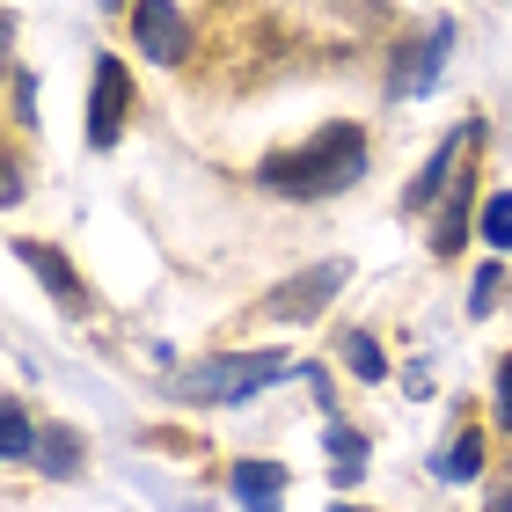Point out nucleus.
I'll return each instance as SVG.
<instances>
[{
	"instance_id": "nucleus-19",
	"label": "nucleus",
	"mask_w": 512,
	"mask_h": 512,
	"mask_svg": "<svg viewBox=\"0 0 512 512\" xmlns=\"http://www.w3.org/2000/svg\"><path fill=\"white\" fill-rule=\"evenodd\" d=\"M483 512H512V476H498V491H491V505Z\"/></svg>"
},
{
	"instance_id": "nucleus-21",
	"label": "nucleus",
	"mask_w": 512,
	"mask_h": 512,
	"mask_svg": "<svg viewBox=\"0 0 512 512\" xmlns=\"http://www.w3.org/2000/svg\"><path fill=\"white\" fill-rule=\"evenodd\" d=\"M103 8H132V0H103Z\"/></svg>"
},
{
	"instance_id": "nucleus-17",
	"label": "nucleus",
	"mask_w": 512,
	"mask_h": 512,
	"mask_svg": "<svg viewBox=\"0 0 512 512\" xmlns=\"http://www.w3.org/2000/svg\"><path fill=\"white\" fill-rule=\"evenodd\" d=\"M498 308V264H476L469 278V315H491Z\"/></svg>"
},
{
	"instance_id": "nucleus-1",
	"label": "nucleus",
	"mask_w": 512,
	"mask_h": 512,
	"mask_svg": "<svg viewBox=\"0 0 512 512\" xmlns=\"http://www.w3.org/2000/svg\"><path fill=\"white\" fill-rule=\"evenodd\" d=\"M366 161H374V139H366V125L337 118V125H322L315 139H300V147L264 154L256 191H271V198H286V205H315V198L352 191V183L366 176Z\"/></svg>"
},
{
	"instance_id": "nucleus-3",
	"label": "nucleus",
	"mask_w": 512,
	"mask_h": 512,
	"mask_svg": "<svg viewBox=\"0 0 512 512\" xmlns=\"http://www.w3.org/2000/svg\"><path fill=\"white\" fill-rule=\"evenodd\" d=\"M476 139H483V125L469 118V125H454L425 161H417V176L403 183V213H439V205H447V191L469 176V161H476Z\"/></svg>"
},
{
	"instance_id": "nucleus-6",
	"label": "nucleus",
	"mask_w": 512,
	"mask_h": 512,
	"mask_svg": "<svg viewBox=\"0 0 512 512\" xmlns=\"http://www.w3.org/2000/svg\"><path fill=\"white\" fill-rule=\"evenodd\" d=\"M344 278H352V264H337V256H330V264H308L300 278H286V286L264 293V315H271V322H315V315L344 293Z\"/></svg>"
},
{
	"instance_id": "nucleus-13",
	"label": "nucleus",
	"mask_w": 512,
	"mask_h": 512,
	"mask_svg": "<svg viewBox=\"0 0 512 512\" xmlns=\"http://www.w3.org/2000/svg\"><path fill=\"white\" fill-rule=\"evenodd\" d=\"M439 476H447V483H476V476H483V432H476V425H461V432L447 439Z\"/></svg>"
},
{
	"instance_id": "nucleus-7",
	"label": "nucleus",
	"mask_w": 512,
	"mask_h": 512,
	"mask_svg": "<svg viewBox=\"0 0 512 512\" xmlns=\"http://www.w3.org/2000/svg\"><path fill=\"white\" fill-rule=\"evenodd\" d=\"M125 15H132V44L154 66H183L191 59V15H183L176 0H132Z\"/></svg>"
},
{
	"instance_id": "nucleus-12",
	"label": "nucleus",
	"mask_w": 512,
	"mask_h": 512,
	"mask_svg": "<svg viewBox=\"0 0 512 512\" xmlns=\"http://www.w3.org/2000/svg\"><path fill=\"white\" fill-rule=\"evenodd\" d=\"M322 447H330V461H337V483H359L366 476V432L359 425L330 417V425H322Z\"/></svg>"
},
{
	"instance_id": "nucleus-5",
	"label": "nucleus",
	"mask_w": 512,
	"mask_h": 512,
	"mask_svg": "<svg viewBox=\"0 0 512 512\" xmlns=\"http://www.w3.org/2000/svg\"><path fill=\"white\" fill-rule=\"evenodd\" d=\"M447 59H454V22L439 15V22H425V30H417V44H403V52H395L388 96H395V103L432 96V88H439V74H447Z\"/></svg>"
},
{
	"instance_id": "nucleus-15",
	"label": "nucleus",
	"mask_w": 512,
	"mask_h": 512,
	"mask_svg": "<svg viewBox=\"0 0 512 512\" xmlns=\"http://www.w3.org/2000/svg\"><path fill=\"white\" fill-rule=\"evenodd\" d=\"M337 359L352 366L359 381H388V359H381V344H374V330H344V344H337Z\"/></svg>"
},
{
	"instance_id": "nucleus-4",
	"label": "nucleus",
	"mask_w": 512,
	"mask_h": 512,
	"mask_svg": "<svg viewBox=\"0 0 512 512\" xmlns=\"http://www.w3.org/2000/svg\"><path fill=\"white\" fill-rule=\"evenodd\" d=\"M125 118H132V66L118 52H103L96 74H88V147L110 154L125 139Z\"/></svg>"
},
{
	"instance_id": "nucleus-16",
	"label": "nucleus",
	"mask_w": 512,
	"mask_h": 512,
	"mask_svg": "<svg viewBox=\"0 0 512 512\" xmlns=\"http://www.w3.org/2000/svg\"><path fill=\"white\" fill-rule=\"evenodd\" d=\"M476 235L491 242L498 256H512V191H491V198H483V213H476Z\"/></svg>"
},
{
	"instance_id": "nucleus-8",
	"label": "nucleus",
	"mask_w": 512,
	"mask_h": 512,
	"mask_svg": "<svg viewBox=\"0 0 512 512\" xmlns=\"http://www.w3.org/2000/svg\"><path fill=\"white\" fill-rule=\"evenodd\" d=\"M15 256H22V264H30V271L44 278V293H52L66 315H88V286H81V271L66 264V256H59L52 242H37V235H15Z\"/></svg>"
},
{
	"instance_id": "nucleus-20",
	"label": "nucleus",
	"mask_w": 512,
	"mask_h": 512,
	"mask_svg": "<svg viewBox=\"0 0 512 512\" xmlns=\"http://www.w3.org/2000/svg\"><path fill=\"white\" fill-rule=\"evenodd\" d=\"M330 512H366V505H330Z\"/></svg>"
},
{
	"instance_id": "nucleus-9",
	"label": "nucleus",
	"mask_w": 512,
	"mask_h": 512,
	"mask_svg": "<svg viewBox=\"0 0 512 512\" xmlns=\"http://www.w3.org/2000/svg\"><path fill=\"white\" fill-rule=\"evenodd\" d=\"M469 213H476V161H469V176L447 191V205L432 213V256L439 264H454L461 256V235H469Z\"/></svg>"
},
{
	"instance_id": "nucleus-2",
	"label": "nucleus",
	"mask_w": 512,
	"mask_h": 512,
	"mask_svg": "<svg viewBox=\"0 0 512 512\" xmlns=\"http://www.w3.org/2000/svg\"><path fill=\"white\" fill-rule=\"evenodd\" d=\"M293 374L286 352H220V359H198L191 374H176L169 388L183 403H249V395H264Z\"/></svg>"
},
{
	"instance_id": "nucleus-14",
	"label": "nucleus",
	"mask_w": 512,
	"mask_h": 512,
	"mask_svg": "<svg viewBox=\"0 0 512 512\" xmlns=\"http://www.w3.org/2000/svg\"><path fill=\"white\" fill-rule=\"evenodd\" d=\"M37 425H30V410H22L15 403V395H8V403H0V447H8V461H15V469H22V461H37Z\"/></svg>"
},
{
	"instance_id": "nucleus-11",
	"label": "nucleus",
	"mask_w": 512,
	"mask_h": 512,
	"mask_svg": "<svg viewBox=\"0 0 512 512\" xmlns=\"http://www.w3.org/2000/svg\"><path fill=\"white\" fill-rule=\"evenodd\" d=\"M81 461H88V447H81L74 425H44V439H37V469L44 476H81Z\"/></svg>"
},
{
	"instance_id": "nucleus-18",
	"label": "nucleus",
	"mask_w": 512,
	"mask_h": 512,
	"mask_svg": "<svg viewBox=\"0 0 512 512\" xmlns=\"http://www.w3.org/2000/svg\"><path fill=\"white\" fill-rule=\"evenodd\" d=\"M491 395H498V425L512 432V352L498 359V381H491Z\"/></svg>"
},
{
	"instance_id": "nucleus-10",
	"label": "nucleus",
	"mask_w": 512,
	"mask_h": 512,
	"mask_svg": "<svg viewBox=\"0 0 512 512\" xmlns=\"http://www.w3.org/2000/svg\"><path fill=\"white\" fill-rule=\"evenodd\" d=\"M286 461H227V491H235L242 505H278L286 498Z\"/></svg>"
}]
</instances>
